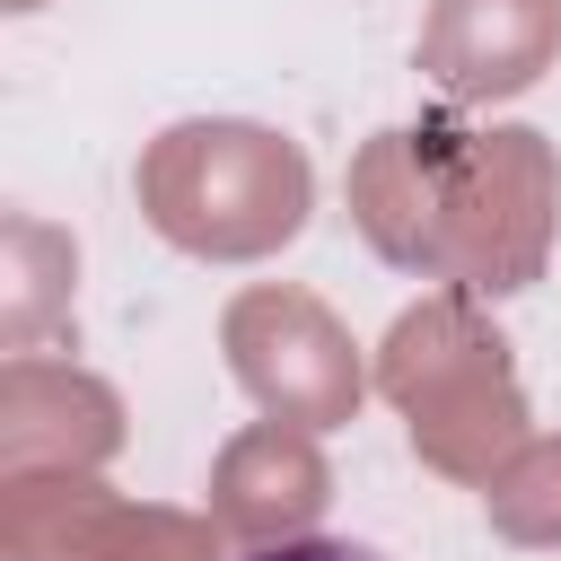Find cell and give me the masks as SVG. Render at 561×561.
I'll use <instances>...</instances> for the list:
<instances>
[{"instance_id": "obj_1", "label": "cell", "mask_w": 561, "mask_h": 561, "mask_svg": "<svg viewBox=\"0 0 561 561\" xmlns=\"http://www.w3.org/2000/svg\"><path fill=\"white\" fill-rule=\"evenodd\" d=\"M351 228L421 280L508 298L543 280L552 228H561V158L526 123H394L368 131L342 175Z\"/></svg>"}, {"instance_id": "obj_2", "label": "cell", "mask_w": 561, "mask_h": 561, "mask_svg": "<svg viewBox=\"0 0 561 561\" xmlns=\"http://www.w3.org/2000/svg\"><path fill=\"white\" fill-rule=\"evenodd\" d=\"M368 386L403 412L412 456L447 482H473V491L535 438L517 359H508L500 324L473 307V289H430L421 307H403L377 342Z\"/></svg>"}, {"instance_id": "obj_3", "label": "cell", "mask_w": 561, "mask_h": 561, "mask_svg": "<svg viewBox=\"0 0 561 561\" xmlns=\"http://www.w3.org/2000/svg\"><path fill=\"white\" fill-rule=\"evenodd\" d=\"M307 149L272 123L184 114L140 149V219L202 263H263L307 228Z\"/></svg>"}, {"instance_id": "obj_4", "label": "cell", "mask_w": 561, "mask_h": 561, "mask_svg": "<svg viewBox=\"0 0 561 561\" xmlns=\"http://www.w3.org/2000/svg\"><path fill=\"white\" fill-rule=\"evenodd\" d=\"M219 351H228V377L272 421H298V430H342L368 394L351 324L316 289H289V280L237 289L228 316H219Z\"/></svg>"}, {"instance_id": "obj_5", "label": "cell", "mask_w": 561, "mask_h": 561, "mask_svg": "<svg viewBox=\"0 0 561 561\" xmlns=\"http://www.w3.org/2000/svg\"><path fill=\"white\" fill-rule=\"evenodd\" d=\"M0 561H219V517L123 500L96 473H9Z\"/></svg>"}, {"instance_id": "obj_6", "label": "cell", "mask_w": 561, "mask_h": 561, "mask_svg": "<svg viewBox=\"0 0 561 561\" xmlns=\"http://www.w3.org/2000/svg\"><path fill=\"white\" fill-rule=\"evenodd\" d=\"M123 456V394L70 359H0V482L9 473H96Z\"/></svg>"}, {"instance_id": "obj_7", "label": "cell", "mask_w": 561, "mask_h": 561, "mask_svg": "<svg viewBox=\"0 0 561 561\" xmlns=\"http://www.w3.org/2000/svg\"><path fill=\"white\" fill-rule=\"evenodd\" d=\"M561 61V0H430L421 18V79L447 105L526 96Z\"/></svg>"}, {"instance_id": "obj_8", "label": "cell", "mask_w": 561, "mask_h": 561, "mask_svg": "<svg viewBox=\"0 0 561 561\" xmlns=\"http://www.w3.org/2000/svg\"><path fill=\"white\" fill-rule=\"evenodd\" d=\"M333 508V465L316 430L298 421H254L210 456V517L228 543H298Z\"/></svg>"}, {"instance_id": "obj_9", "label": "cell", "mask_w": 561, "mask_h": 561, "mask_svg": "<svg viewBox=\"0 0 561 561\" xmlns=\"http://www.w3.org/2000/svg\"><path fill=\"white\" fill-rule=\"evenodd\" d=\"M0 254H9V280H0V342L9 351H35V333L70 307V280H79V254L61 228L9 210L0 219Z\"/></svg>"}, {"instance_id": "obj_10", "label": "cell", "mask_w": 561, "mask_h": 561, "mask_svg": "<svg viewBox=\"0 0 561 561\" xmlns=\"http://www.w3.org/2000/svg\"><path fill=\"white\" fill-rule=\"evenodd\" d=\"M482 508H491V535L517 543V552H561V430L526 438L491 482H482Z\"/></svg>"}, {"instance_id": "obj_11", "label": "cell", "mask_w": 561, "mask_h": 561, "mask_svg": "<svg viewBox=\"0 0 561 561\" xmlns=\"http://www.w3.org/2000/svg\"><path fill=\"white\" fill-rule=\"evenodd\" d=\"M245 561H386V552L342 543V535H298V543H245Z\"/></svg>"}, {"instance_id": "obj_12", "label": "cell", "mask_w": 561, "mask_h": 561, "mask_svg": "<svg viewBox=\"0 0 561 561\" xmlns=\"http://www.w3.org/2000/svg\"><path fill=\"white\" fill-rule=\"evenodd\" d=\"M0 9H44V0H0Z\"/></svg>"}]
</instances>
